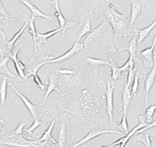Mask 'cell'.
<instances>
[{
  "label": "cell",
  "instance_id": "obj_39",
  "mask_svg": "<svg viewBox=\"0 0 156 147\" xmlns=\"http://www.w3.org/2000/svg\"><path fill=\"white\" fill-rule=\"evenodd\" d=\"M0 13L2 14V17H4L6 19H9L10 18V14L7 12V10H6L5 6H3V3H2V1H0Z\"/></svg>",
  "mask_w": 156,
  "mask_h": 147
},
{
  "label": "cell",
  "instance_id": "obj_3",
  "mask_svg": "<svg viewBox=\"0 0 156 147\" xmlns=\"http://www.w3.org/2000/svg\"><path fill=\"white\" fill-rule=\"evenodd\" d=\"M9 85H10V87L13 89V91L17 94V95L19 97V98L21 100V101L23 102V104L25 105L26 108L29 110L31 116H32L33 118L34 119V120H37V119L40 120V117L42 116L46 112L45 109L42 107V105H34V104H33V102H31L25 96L23 95L21 92L18 91V90L13 86V85L12 84L11 82H10Z\"/></svg>",
  "mask_w": 156,
  "mask_h": 147
},
{
  "label": "cell",
  "instance_id": "obj_7",
  "mask_svg": "<svg viewBox=\"0 0 156 147\" xmlns=\"http://www.w3.org/2000/svg\"><path fill=\"white\" fill-rule=\"evenodd\" d=\"M21 44L17 47L16 49L13 50L11 52L8 53V56L10 59H12V61L14 63V67H15L16 71H17V75L19 76V79L21 81L25 80V77H26V74H25V70L26 67L24 65V63L17 58V53L19 52V50L21 48Z\"/></svg>",
  "mask_w": 156,
  "mask_h": 147
},
{
  "label": "cell",
  "instance_id": "obj_32",
  "mask_svg": "<svg viewBox=\"0 0 156 147\" xmlns=\"http://www.w3.org/2000/svg\"><path fill=\"white\" fill-rule=\"evenodd\" d=\"M134 66H135V63H134L133 58L131 55H129V58L126 60V62L122 67H119V70H120L121 72H126V71H129V70L132 67H133Z\"/></svg>",
  "mask_w": 156,
  "mask_h": 147
},
{
  "label": "cell",
  "instance_id": "obj_28",
  "mask_svg": "<svg viewBox=\"0 0 156 147\" xmlns=\"http://www.w3.org/2000/svg\"><path fill=\"white\" fill-rule=\"evenodd\" d=\"M7 79L8 77L5 76L0 81V102L2 105L5 104L7 94Z\"/></svg>",
  "mask_w": 156,
  "mask_h": 147
},
{
  "label": "cell",
  "instance_id": "obj_12",
  "mask_svg": "<svg viewBox=\"0 0 156 147\" xmlns=\"http://www.w3.org/2000/svg\"><path fill=\"white\" fill-rule=\"evenodd\" d=\"M20 2H21V3L24 4L28 9H29L31 13H32V17H35V18H36V17H42V18H45V19L49 20V21H53L54 18H55V17H53V16L48 15V14H46L44 12L41 11L36 5L32 3L30 1L21 0Z\"/></svg>",
  "mask_w": 156,
  "mask_h": 147
},
{
  "label": "cell",
  "instance_id": "obj_18",
  "mask_svg": "<svg viewBox=\"0 0 156 147\" xmlns=\"http://www.w3.org/2000/svg\"><path fill=\"white\" fill-rule=\"evenodd\" d=\"M132 99L130 87L125 82L123 94H122V114L127 115V109Z\"/></svg>",
  "mask_w": 156,
  "mask_h": 147
},
{
  "label": "cell",
  "instance_id": "obj_26",
  "mask_svg": "<svg viewBox=\"0 0 156 147\" xmlns=\"http://www.w3.org/2000/svg\"><path fill=\"white\" fill-rule=\"evenodd\" d=\"M135 135V138H133L134 143H136V141H141L146 147H151V141L150 135H149L148 132L136 134Z\"/></svg>",
  "mask_w": 156,
  "mask_h": 147
},
{
  "label": "cell",
  "instance_id": "obj_9",
  "mask_svg": "<svg viewBox=\"0 0 156 147\" xmlns=\"http://www.w3.org/2000/svg\"><path fill=\"white\" fill-rule=\"evenodd\" d=\"M27 122H28V119L25 118H24L20 122V123L18 124V126L16 127V129H14L13 130H12L11 132H10L9 134H6L5 136V138H13V137H17L18 138V141H21V142H24L25 144H29L32 146L33 147H37L36 145H35L33 143V141H28L27 139H25V138L22 136V132H23V129L26 125Z\"/></svg>",
  "mask_w": 156,
  "mask_h": 147
},
{
  "label": "cell",
  "instance_id": "obj_20",
  "mask_svg": "<svg viewBox=\"0 0 156 147\" xmlns=\"http://www.w3.org/2000/svg\"><path fill=\"white\" fill-rule=\"evenodd\" d=\"M156 45V34L154 37V40H153V42L150 48H147L146 49L143 50L142 52H140L141 56L145 59V61L149 63L150 64L153 65V53H154V47Z\"/></svg>",
  "mask_w": 156,
  "mask_h": 147
},
{
  "label": "cell",
  "instance_id": "obj_16",
  "mask_svg": "<svg viewBox=\"0 0 156 147\" xmlns=\"http://www.w3.org/2000/svg\"><path fill=\"white\" fill-rule=\"evenodd\" d=\"M56 122V119H53L51 122L50 123L49 126H48V129L45 130L44 134H42L41 138H39L38 140H36V141H33V143L34 144H37V143H40V142H43V141H51L53 143H56V141L53 138H52V131H53V129L55 127V124Z\"/></svg>",
  "mask_w": 156,
  "mask_h": 147
},
{
  "label": "cell",
  "instance_id": "obj_21",
  "mask_svg": "<svg viewBox=\"0 0 156 147\" xmlns=\"http://www.w3.org/2000/svg\"><path fill=\"white\" fill-rule=\"evenodd\" d=\"M67 123L66 120L63 119L61 123L60 131H59L58 139V147H66V133H67Z\"/></svg>",
  "mask_w": 156,
  "mask_h": 147
},
{
  "label": "cell",
  "instance_id": "obj_22",
  "mask_svg": "<svg viewBox=\"0 0 156 147\" xmlns=\"http://www.w3.org/2000/svg\"><path fill=\"white\" fill-rule=\"evenodd\" d=\"M26 28H27V22H25L24 23V25H23V26L21 27V29L17 31V33L14 34V36L12 37L11 40H10V41H7V40H6V42H5L6 43V46H7V48H8V51H6L7 53H9V52H11L12 51H13V45H14V44H15L16 41H17L18 39H19L20 36H21V35L23 34L24 31L25 30V29H26Z\"/></svg>",
  "mask_w": 156,
  "mask_h": 147
},
{
  "label": "cell",
  "instance_id": "obj_17",
  "mask_svg": "<svg viewBox=\"0 0 156 147\" xmlns=\"http://www.w3.org/2000/svg\"><path fill=\"white\" fill-rule=\"evenodd\" d=\"M156 26V17L154 21H153L151 25H149L148 26H147L146 28L142 29H134V32H135V34L137 36V44H141L143 42L144 39L146 38L147 36H148L149 33L151 32L154 27Z\"/></svg>",
  "mask_w": 156,
  "mask_h": 147
},
{
  "label": "cell",
  "instance_id": "obj_24",
  "mask_svg": "<svg viewBox=\"0 0 156 147\" xmlns=\"http://www.w3.org/2000/svg\"><path fill=\"white\" fill-rule=\"evenodd\" d=\"M106 56H107V60L110 63V67H111V82L114 83V82H116L120 78L122 72L119 70V67H117L115 63L113 61V59L110 56H108V55H107Z\"/></svg>",
  "mask_w": 156,
  "mask_h": 147
},
{
  "label": "cell",
  "instance_id": "obj_11",
  "mask_svg": "<svg viewBox=\"0 0 156 147\" xmlns=\"http://www.w3.org/2000/svg\"><path fill=\"white\" fill-rule=\"evenodd\" d=\"M156 75V58L154 61V64L152 65L151 70L147 75L146 80H145V104L147 106H148V97L149 93L151 89L153 83L154 82V78Z\"/></svg>",
  "mask_w": 156,
  "mask_h": 147
},
{
  "label": "cell",
  "instance_id": "obj_40",
  "mask_svg": "<svg viewBox=\"0 0 156 147\" xmlns=\"http://www.w3.org/2000/svg\"><path fill=\"white\" fill-rule=\"evenodd\" d=\"M58 74H61V75H75V71H72V70H67V69H62V70H58L56 71Z\"/></svg>",
  "mask_w": 156,
  "mask_h": 147
},
{
  "label": "cell",
  "instance_id": "obj_41",
  "mask_svg": "<svg viewBox=\"0 0 156 147\" xmlns=\"http://www.w3.org/2000/svg\"><path fill=\"white\" fill-rule=\"evenodd\" d=\"M4 128V121L3 119H0V130H2Z\"/></svg>",
  "mask_w": 156,
  "mask_h": 147
},
{
  "label": "cell",
  "instance_id": "obj_42",
  "mask_svg": "<svg viewBox=\"0 0 156 147\" xmlns=\"http://www.w3.org/2000/svg\"><path fill=\"white\" fill-rule=\"evenodd\" d=\"M4 56V52L3 50L2 49V48L0 47V58H2Z\"/></svg>",
  "mask_w": 156,
  "mask_h": 147
},
{
  "label": "cell",
  "instance_id": "obj_13",
  "mask_svg": "<svg viewBox=\"0 0 156 147\" xmlns=\"http://www.w3.org/2000/svg\"><path fill=\"white\" fill-rule=\"evenodd\" d=\"M138 119H139L140 121L139 123H138L133 130L128 132L126 135L123 136L122 138H121V139H122V144L120 145V147L126 146V145L127 144L128 141H129L130 138H131L138 130H140L141 128L144 127H146L147 125L148 124V123L146 122V120H145V118L144 116H138Z\"/></svg>",
  "mask_w": 156,
  "mask_h": 147
},
{
  "label": "cell",
  "instance_id": "obj_31",
  "mask_svg": "<svg viewBox=\"0 0 156 147\" xmlns=\"http://www.w3.org/2000/svg\"><path fill=\"white\" fill-rule=\"evenodd\" d=\"M156 110V105H150L146 109V112H145V115L144 116L145 118V120L147 123H150L152 122V118H153V115H154V112Z\"/></svg>",
  "mask_w": 156,
  "mask_h": 147
},
{
  "label": "cell",
  "instance_id": "obj_29",
  "mask_svg": "<svg viewBox=\"0 0 156 147\" xmlns=\"http://www.w3.org/2000/svg\"><path fill=\"white\" fill-rule=\"evenodd\" d=\"M29 31L30 34L32 35L33 41V46H34V51L35 52H37V47L36 44V29L35 26V17H31L30 21L29 24Z\"/></svg>",
  "mask_w": 156,
  "mask_h": 147
},
{
  "label": "cell",
  "instance_id": "obj_35",
  "mask_svg": "<svg viewBox=\"0 0 156 147\" xmlns=\"http://www.w3.org/2000/svg\"><path fill=\"white\" fill-rule=\"evenodd\" d=\"M136 68L135 67H132V68H130L129 70V71H128V75H127V79H126V84L128 85V86H131V84L133 83V79H134V77H135L136 75Z\"/></svg>",
  "mask_w": 156,
  "mask_h": 147
},
{
  "label": "cell",
  "instance_id": "obj_27",
  "mask_svg": "<svg viewBox=\"0 0 156 147\" xmlns=\"http://www.w3.org/2000/svg\"><path fill=\"white\" fill-rule=\"evenodd\" d=\"M82 100H83V102H82L83 108L85 109V111H89L95 107L93 102L91 101V96H90V93L88 90H83Z\"/></svg>",
  "mask_w": 156,
  "mask_h": 147
},
{
  "label": "cell",
  "instance_id": "obj_8",
  "mask_svg": "<svg viewBox=\"0 0 156 147\" xmlns=\"http://www.w3.org/2000/svg\"><path fill=\"white\" fill-rule=\"evenodd\" d=\"M122 134V131H118V130H91L90 132H88V134H86L81 140L76 142V144H74L73 145H72L71 147H77L80 146V145H83V144L90 141L91 140L94 139L95 138L99 137V136L102 135V134Z\"/></svg>",
  "mask_w": 156,
  "mask_h": 147
},
{
  "label": "cell",
  "instance_id": "obj_25",
  "mask_svg": "<svg viewBox=\"0 0 156 147\" xmlns=\"http://www.w3.org/2000/svg\"><path fill=\"white\" fill-rule=\"evenodd\" d=\"M9 60H10V58L8 56L0 58V74H3V75H6V76L15 78L16 75H13L12 72H10V71L7 67V63Z\"/></svg>",
  "mask_w": 156,
  "mask_h": 147
},
{
  "label": "cell",
  "instance_id": "obj_36",
  "mask_svg": "<svg viewBox=\"0 0 156 147\" xmlns=\"http://www.w3.org/2000/svg\"><path fill=\"white\" fill-rule=\"evenodd\" d=\"M41 124H42L41 120H38V119H37V120H34L33 123H32V125H31V126L29 127L26 130H25V134L31 135V134L33 133V131L36 130V128L38 127H40Z\"/></svg>",
  "mask_w": 156,
  "mask_h": 147
},
{
  "label": "cell",
  "instance_id": "obj_19",
  "mask_svg": "<svg viewBox=\"0 0 156 147\" xmlns=\"http://www.w3.org/2000/svg\"><path fill=\"white\" fill-rule=\"evenodd\" d=\"M136 48H137V36L136 35H134L133 37L132 38V40H130V42L129 43L127 47H125L123 48H121L119 49L117 52H128L129 53V55H131L133 58L134 63H135V59H136Z\"/></svg>",
  "mask_w": 156,
  "mask_h": 147
},
{
  "label": "cell",
  "instance_id": "obj_15",
  "mask_svg": "<svg viewBox=\"0 0 156 147\" xmlns=\"http://www.w3.org/2000/svg\"><path fill=\"white\" fill-rule=\"evenodd\" d=\"M60 31H62V29L58 28V29H55L52 31H50L46 33H41L39 31L36 30V47H40L42 44H48V40L51 37L54 36V35L57 34Z\"/></svg>",
  "mask_w": 156,
  "mask_h": 147
},
{
  "label": "cell",
  "instance_id": "obj_33",
  "mask_svg": "<svg viewBox=\"0 0 156 147\" xmlns=\"http://www.w3.org/2000/svg\"><path fill=\"white\" fill-rule=\"evenodd\" d=\"M118 127L122 130V133H126V134L129 132V125H128L127 115L122 114V121L118 124Z\"/></svg>",
  "mask_w": 156,
  "mask_h": 147
},
{
  "label": "cell",
  "instance_id": "obj_1",
  "mask_svg": "<svg viewBox=\"0 0 156 147\" xmlns=\"http://www.w3.org/2000/svg\"><path fill=\"white\" fill-rule=\"evenodd\" d=\"M105 19L107 20L115 33L120 34L122 36H126L129 34L125 13L118 12L113 3L109 4L108 7L106 9Z\"/></svg>",
  "mask_w": 156,
  "mask_h": 147
},
{
  "label": "cell",
  "instance_id": "obj_37",
  "mask_svg": "<svg viewBox=\"0 0 156 147\" xmlns=\"http://www.w3.org/2000/svg\"><path fill=\"white\" fill-rule=\"evenodd\" d=\"M138 87H139V76L137 74H136L135 77H134L133 82L132 83V88H131V94L132 95L135 96L136 94L137 90H138Z\"/></svg>",
  "mask_w": 156,
  "mask_h": 147
},
{
  "label": "cell",
  "instance_id": "obj_6",
  "mask_svg": "<svg viewBox=\"0 0 156 147\" xmlns=\"http://www.w3.org/2000/svg\"><path fill=\"white\" fill-rule=\"evenodd\" d=\"M51 3L52 4L55 9V15L54 17H55L56 19L58 20L59 23V25H60V29H62V31L63 36H66V32L67 29L70 27H73L74 25V22L73 21H69L66 19V17H64V15L62 13L61 10H60V7H59V2L58 0H55V1H52L51 2Z\"/></svg>",
  "mask_w": 156,
  "mask_h": 147
},
{
  "label": "cell",
  "instance_id": "obj_5",
  "mask_svg": "<svg viewBox=\"0 0 156 147\" xmlns=\"http://www.w3.org/2000/svg\"><path fill=\"white\" fill-rule=\"evenodd\" d=\"M109 28H111V25H109L107 20L104 19L97 27H95L93 30H91L88 33V36L84 38V41L82 42L84 44V47H88V46L95 44L97 40L100 39L101 36L107 32Z\"/></svg>",
  "mask_w": 156,
  "mask_h": 147
},
{
  "label": "cell",
  "instance_id": "obj_38",
  "mask_svg": "<svg viewBox=\"0 0 156 147\" xmlns=\"http://www.w3.org/2000/svg\"><path fill=\"white\" fill-rule=\"evenodd\" d=\"M32 76H33V81H34L35 83L38 86V87L40 90H42V91H44V90H45V86H44L42 83V82H41V79H40V76H39L37 74H34V75H33Z\"/></svg>",
  "mask_w": 156,
  "mask_h": 147
},
{
  "label": "cell",
  "instance_id": "obj_2",
  "mask_svg": "<svg viewBox=\"0 0 156 147\" xmlns=\"http://www.w3.org/2000/svg\"><path fill=\"white\" fill-rule=\"evenodd\" d=\"M84 48H85V47H84L83 43L75 41L72 48L69 50V51H67L66 53H64L63 55H62V56H58V57L55 58V59H48V60H46V61L42 62V63H40L37 67H35L33 71L31 72V74H32V75H33V74H37V71L44 65H47V64H50V63H61V62L68 60V59H69L70 58H72L73 56H74L76 54L78 53V52H81L82 50H84Z\"/></svg>",
  "mask_w": 156,
  "mask_h": 147
},
{
  "label": "cell",
  "instance_id": "obj_34",
  "mask_svg": "<svg viewBox=\"0 0 156 147\" xmlns=\"http://www.w3.org/2000/svg\"><path fill=\"white\" fill-rule=\"evenodd\" d=\"M0 144L5 145H9V146H13V147H30L32 146L29 144H25L23 143L21 141H0Z\"/></svg>",
  "mask_w": 156,
  "mask_h": 147
},
{
  "label": "cell",
  "instance_id": "obj_30",
  "mask_svg": "<svg viewBox=\"0 0 156 147\" xmlns=\"http://www.w3.org/2000/svg\"><path fill=\"white\" fill-rule=\"evenodd\" d=\"M86 61L88 63V65L91 66V67H99L101 65H107L110 66V63L108 60L104 61L103 59H95V58L91 57H87L86 58Z\"/></svg>",
  "mask_w": 156,
  "mask_h": 147
},
{
  "label": "cell",
  "instance_id": "obj_23",
  "mask_svg": "<svg viewBox=\"0 0 156 147\" xmlns=\"http://www.w3.org/2000/svg\"><path fill=\"white\" fill-rule=\"evenodd\" d=\"M54 90L58 92V89L57 88V77L55 74H51L49 76V83L44 95V99H47Z\"/></svg>",
  "mask_w": 156,
  "mask_h": 147
},
{
  "label": "cell",
  "instance_id": "obj_10",
  "mask_svg": "<svg viewBox=\"0 0 156 147\" xmlns=\"http://www.w3.org/2000/svg\"><path fill=\"white\" fill-rule=\"evenodd\" d=\"M114 83L107 82V94H106V101H107V113L108 115L111 122H113V110H114Z\"/></svg>",
  "mask_w": 156,
  "mask_h": 147
},
{
  "label": "cell",
  "instance_id": "obj_14",
  "mask_svg": "<svg viewBox=\"0 0 156 147\" xmlns=\"http://www.w3.org/2000/svg\"><path fill=\"white\" fill-rule=\"evenodd\" d=\"M130 4H131V13H130L129 24L130 25H133L142 11L144 3L142 1H130Z\"/></svg>",
  "mask_w": 156,
  "mask_h": 147
},
{
  "label": "cell",
  "instance_id": "obj_4",
  "mask_svg": "<svg viewBox=\"0 0 156 147\" xmlns=\"http://www.w3.org/2000/svg\"><path fill=\"white\" fill-rule=\"evenodd\" d=\"M79 16H80V22L76 29V38L77 42H80V40L83 38V36L86 34L89 33L91 31V13L88 11L83 10L79 11Z\"/></svg>",
  "mask_w": 156,
  "mask_h": 147
}]
</instances>
